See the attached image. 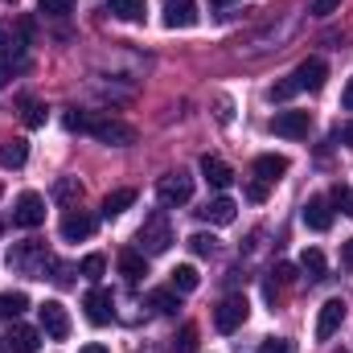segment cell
Returning a JSON list of instances; mask_svg holds the SVG:
<instances>
[{
    "instance_id": "obj_40",
    "label": "cell",
    "mask_w": 353,
    "mask_h": 353,
    "mask_svg": "<svg viewBox=\"0 0 353 353\" xmlns=\"http://www.w3.org/2000/svg\"><path fill=\"white\" fill-rule=\"evenodd\" d=\"M337 8H341V0H312V12L316 17H333Z\"/></svg>"
},
{
    "instance_id": "obj_45",
    "label": "cell",
    "mask_w": 353,
    "mask_h": 353,
    "mask_svg": "<svg viewBox=\"0 0 353 353\" xmlns=\"http://www.w3.org/2000/svg\"><path fill=\"white\" fill-rule=\"evenodd\" d=\"M79 353H107V345H87V350H79Z\"/></svg>"
},
{
    "instance_id": "obj_8",
    "label": "cell",
    "mask_w": 353,
    "mask_h": 353,
    "mask_svg": "<svg viewBox=\"0 0 353 353\" xmlns=\"http://www.w3.org/2000/svg\"><path fill=\"white\" fill-rule=\"evenodd\" d=\"M12 222L17 226H25V230H33V226H41L46 222V201H41V193H21L17 197V210H12Z\"/></svg>"
},
{
    "instance_id": "obj_10",
    "label": "cell",
    "mask_w": 353,
    "mask_h": 353,
    "mask_svg": "<svg viewBox=\"0 0 353 353\" xmlns=\"http://www.w3.org/2000/svg\"><path fill=\"white\" fill-rule=\"evenodd\" d=\"M83 308H87V321H90V325H99V329L115 321V304H111V292H103V288H94V292H87Z\"/></svg>"
},
{
    "instance_id": "obj_25",
    "label": "cell",
    "mask_w": 353,
    "mask_h": 353,
    "mask_svg": "<svg viewBox=\"0 0 353 353\" xmlns=\"http://www.w3.org/2000/svg\"><path fill=\"white\" fill-rule=\"evenodd\" d=\"M300 271H304V275H308V279L316 283V279H325V271H329V263H325V255H321L316 247H308V251L300 255Z\"/></svg>"
},
{
    "instance_id": "obj_34",
    "label": "cell",
    "mask_w": 353,
    "mask_h": 353,
    "mask_svg": "<svg viewBox=\"0 0 353 353\" xmlns=\"http://www.w3.org/2000/svg\"><path fill=\"white\" fill-rule=\"evenodd\" d=\"M54 197H58V201H74V197H83V185L66 176V181H58V185H54Z\"/></svg>"
},
{
    "instance_id": "obj_20",
    "label": "cell",
    "mask_w": 353,
    "mask_h": 353,
    "mask_svg": "<svg viewBox=\"0 0 353 353\" xmlns=\"http://www.w3.org/2000/svg\"><path fill=\"white\" fill-rule=\"evenodd\" d=\"M288 173V157H275V152H263V157H255V176L259 181H279V176Z\"/></svg>"
},
{
    "instance_id": "obj_23",
    "label": "cell",
    "mask_w": 353,
    "mask_h": 353,
    "mask_svg": "<svg viewBox=\"0 0 353 353\" xmlns=\"http://www.w3.org/2000/svg\"><path fill=\"white\" fill-rule=\"evenodd\" d=\"M25 161H29V144H25V140L0 144V169H21Z\"/></svg>"
},
{
    "instance_id": "obj_44",
    "label": "cell",
    "mask_w": 353,
    "mask_h": 353,
    "mask_svg": "<svg viewBox=\"0 0 353 353\" xmlns=\"http://www.w3.org/2000/svg\"><path fill=\"white\" fill-rule=\"evenodd\" d=\"M341 263H345V271H353V239L345 243V255H341Z\"/></svg>"
},
{
    "instance_id": "obj_5",
    "label": "cell",
    "mask_w": 353,
    "mask_h": 353,
    "mask_svg": "<svg viewBox=\"0 0 353 353\" xmlns=\"http://www.w3.org/2000/svg\"><path fill=\"white\" fill-rule=\"evenodd\" d=\"M37 321H41V333H46V337H54V341H66V337H70V312H66V304L46 300V304L37 308Z\"/></svg>"
},
{
    "instance_id": "obj_43",
    "label": "cell",
    "mask_w": 353,
    "mask_h": 353,
    "mask_svg": "<svg viewBox=\"0 0 353 353\" xmlns=\"http://www.w3.org/2000/svg\"><path fill=\"white\" fill-rule=\"evenodd\" d=\"M341 111H353V79L345 83V90H341Z\"/></svg>"
},
{
    "instance_id": "obj_39",
    "label": "cell",
    "mask_w": 353,
    "mask_h": 353,
    "mask_svg": "<svg viewBox=\"0 0 353 353\" xmlns=\"http://www.w3.org/2000/svg\"><path fill=\"white\" fill-rule=\"evenodd\" d=\"M247 201H267V181H247Z\"/></svg>"
},
{
    "instance_id": "obj_15",
    "label": "cell",
    "mask_w": 353,
    "mask_h": 353,
    "mask_svg": "<svg viewBox=\"0 0 353 353\" xmlns=\"http://www.w3.org/2000/svg\"><path fill=\"white\" fill-rule=\"evenodd\" d=\"M165 25H169V29H189V25H197L193 0H165Z\"/></svg>"
},
{
    "instance_id": "obj_41",
    "label": "cell",
    "mask_w": 353,
    "mask_h": 353,
    "mask_svg": "<svg viewBox=\"0 0 353 353\" xmlns=\"http://www.w3.org/2000/svg\"><path fill=\"white\" fill-rule=\"evenodd\" d=\"M218 119H222V123H230V119H234V103H230L226 94L218 99Z\"/></svg>"
},
{
    "instance_id": "obj_14",
    "label": "cell",
    "mask_w": 353,
    "mask_h": 353,
    "mask_svg": "<svg viewBox=\"0 0 353 353\" xmlns=\"http://www.w3.org/2000/svg\"><path fill=\"white\" fill-rule=\"evenodd\" d=\"M300 218H304L308 230H329V226H333V201H329V197H308Z\"/></svg>"
},
{
    "instance_id": "obj_37",
    "label": "cell",
    "mask_w": 353,
    "mask_h": 353,
    "mask_svg": "<svg viewBox=\"0 0 353 353\" xmlns=\"http://www.w3.org/2000/svg\"><path fill=\"white\" fill-rule=\"evenodd\" d=\"M25 123H29V128H41V123H46V107H41L37 99H25Z\"/></svg>"
},
{
    "instance_id": "obj_9",
    "label": "cell",
    "mask_w": 353,
    "mask_h": 353,
    "mask_svg": "<svg viewBox=\"0 0 353 353\" xmlns=\"http://www.w3.org/2000/svg\"><path fill=\"white\" fill-rule=\"evenodd\" d=\"M58 230H62V239H66V243H83V239L94 234V218H90L87 210H66Z\"/></svg>"
},
{
    "instance_id": "obj_13",
    "label": "cell",
    "mask_w": 353,
    "mask_h": 353,
    "mask_svg": "<svg viewBox=\"0 0 353 353\" xmlns=\"http://www.w3.org/2000/svg\"><path fill=\"white\" fill-rule=\"evenodd\" d=\"M234 214H239V205H234L230 197H210V201L197 210V218H201V222H210V226H230V222H234Z\"/></svg>"
},
{
    "instance_id": "obj_19",
    "label": "cell",
    "mask_w": 353,
    "mask_h": 353,
    "mask_svg": "<svg viewBox=\"0 0 353 353\" xmlns=\"http://www.w3.org/2000/svg\"><path fill=\"white\" fill-rule=\"evenodd\" d=\"M4 341H8V350L12 353H37V345H41L37 329H29V325H12V333H8Z\"/></svg>"
},
{
    "instance_id": "obj_16",
    "label": "cell",
    "mask_w": 353,
    "mask_h": 353,
    "mask_svg": "<svg viewBox=\"0 0 353 353\" xmlns=\"http://www.w3.org/2000/svg\"><path fill=\"white\" fill-rule=\"evenodd\" d=\"M201 176H205L214 189H226V185L234 181V169H230L222 157H201Z\"/></svg>"
},
{
    "instance_id": "obj_7",
    "label": "cell",
    "mask_w": 353,
    "mask_h": 353,
    "mask_svg": "<svg viewBox=\"0 0 353 353\" xmlns=\"http://www.w3.org/2000/svg\"><path fill=\"white\" fill-rule=\"evenodd\" d=\"M271 132L283 136V140H304V136L312 132V115H308V111H279V115L271 119Z\"/></svg>"
},
{
    "instance_id": "obj_3",
    "label": "cell",
    "mask_w": 353,
    "mask_h": 353,
    "mask_svg": "<svg viewBox=\"0 0 353 353\" xmlns=\"http://www.w3.org/2000/svg\"><path fill=\"white\" fill-rule=\"evenodd\" d=\"M136 243H140V255H165V251L173 247V226H169V214H165V210H152V214L144 218V226H140Z\"/></svg>"
},
{
    "instance_id": "obj_31",
    "label": "cell",
    "mask_w": 353,
    "mask_h": 353,
    "mask_svg": "<svg viewBox=\"0 0 353 353\" xmlns=\"http://www.w3.org/2000/svg\"><path fill=\"white\" fill-rule=\"evenodd\" d=\"M79 271H83V279H90V283H94V279H103V271H107V259H103V255H87Z\"/></svg>"
},
{
    "instance_id": "obj_6",
    "label": "cell",
    "mask_w": 353,
    "mask_h": 353,
    "mask_svg": "<svg viewBox=\"0 0 353 353\" xmlns=\"http://www.w3.org/2000/svg\"><path fill=\"white\" fill-rule=\"evenodd\" d=\"M157 197H161V205H185L189 197H193V176L189 173H169L161 176V185H157Z\"/></svg>"
},
{
    "instance_id": "obj_47",
    "label": "cell",
    "mask_w": 353,
    "mask_h": 353,
    "mask_svg": "<svg viewBox=\"0 0 353 353\" xmlns=\"http://www.w3.org/2000/svg\"><path fill=\"white\" fill-rule=\"evenodd\" d=\"M4 4H17V0H4Z\"/></svg>"
},
{
    "instance_id": "obj_29",
    "label": "cell",
    "mask_w": 353,
    "mask_h": 353,
    "mask_svg": "<svg viewBox=\"0 0 353 353\" xmlns=\"http://www.w3.org/2000/svg\"><path fill=\"white\" fill-rule=\"evenodd\" d=\"M296 279V267L292 263H279L271 271V283H267V300H275V288H283V283H292Z\"/></svg>"
},
{
    "instance_id": "obj_24",
    "label": "cell",
    "mask_w": 353,
    "mask_h": 353,
    "mask_svg": "<svg viewBox=\"0 0 353 353\" xmlns=\"http://www.w3.org/2000/svg\"><path fill=\"white\" fill-rule=\"evenodd\" d=\"M25 308H29L25 292H0V321H17Z\"/></svg>"
},
{
    "instance_id": "obj_32",
    "label": "cell",
    "mask_w": 353,
    "mask_h": 353,
    "mask_svg": "<svg viewBox=\"0 0 353 353\" xmlns=\"http://www.w3.org/2000/svg\"><path fill=\"white\" fill-rule=\"evenodd\" d=\"M173 350H176V353H197V329H193V325H185V329L176 333Z\"/></svg>"
},
{
    "instance_id": "obj_21",
    "label": "cell",
    "mask_w": 353,
    "mask_h": 353,
    "mask_svg": "<svg viewBox=\"0 0 353 353\" xmlns=\"http://www.w3.org/2000/svg\"><path fill=\"white\" fill-rule=\"evenodd\" d=\"M107 8H111V17H119V21H144V12H148V0H107Z\"/></svg>"
},
{
    "instance_id": "obj_22",
    "label": "cell",
    "mask_w": 353,
    "mask_h": 353,
    "mask_svg": "<svg viewBox=\"0 0 353 353\" xmlns=\"http://www.w3.org/2000/svg\"><path fill=\"white\" fill-rule=\"evenodd\" d=\"M132 201H136V189H111V193L103 197V218H119Z\"/></svg>"
},
{
    "instance_id": "obj_28",
    "label": "cell",
    "mask_w": 353,
    "mask_h": 353,
    "mask_svg": "<svg viewBox=\"0 0 353 353\" xmlns=\"http://www.w3.org/2000/svg\"><path fill=\"white\" fill-rule=\"evenodd\" d=\"M37 12L54 17V21H66L74 12V0H37Z\"/></svg>"
},
{
    "instance_id": "obj_27",
    "label": "cell",
    "mask_w": 353,
    "mask_h": 353,
    "mask_svg": "<svg viewBox=\"0 0 353 353\" xmlns=\"http://www.w3.org/2000/svg\"><path fill=\"white\" fill-rule=\"evenodd\" d=\"M197 283H201V275H197V267L193 263L173 267V292H193Z\"/></svg>"
},
{
    "instance_id": "obj_1",
    "label": "cell",
    "mask_w": 353,
    "mask_h": 353,
    "mask_svg": "<svg viewBox=\"0 0 353 353\" xmlns=\"http://www.w3.org/2000/svg\"><path fill=\"white\" fill-rule=\"evenodd\" d=\"M62 123H66V132H87V136L111 144V148H123V144L136 140V128L132 123H123L115 115H103V111H66Z\"/></svg>"
},
{
    "instance_id": "obj_17",
    "label": "cell",
    "mask_w": 353,
    "mask_h": 353,
    "mask_svg": "<svg viewBox=\"0 0 353 353\" xmlns=\"http://www.w3.org/2000/svg\"><path fill=\"white\" fill-rule=\"evenodd\" d=\"M25 46H29V37H25L17 25H12V29H8V25H0V54H4V58L25 62Z\"/></svg>"
},
{
    "instance_id": "obj_38",
    "label": "cell",
    "mask_w": 353,
    "mask_h": 353,
    "mask_svg": "<svg viewBox=\"0 0 353 353\" xmlns=\"http://www.w3.org/2000/svg\"><path fill=\"white\" fill-rule=\"evenodd\" d=\"M259 353H296V341H288V337H271L259 345Z\"/></svg>"
},
{
    "instance_id": "obj_33",
    "label": "cell",
    "mask_w": 353,
    "mask_h": 353,
    "mask_svg": "<svg viewBox=\"0 0 353 353\" xmlns=\"http://www.w3.org/2000/svg\"><path fill=\"white\" fill-rule=\"evenodd\" d=\"M329 201H333L341 214H350V218H353V189H350V185H337V189L329 193Z\"/></svg>"
},
{
    "instance_id": "obj_18",
    "label": "cell",
    "mask_w": 353,
    "mask_h": 353,
    "mask_svg": "<svg viewBox=\"0 0 353 353\" xmlns=\"http://www.w3.org/2000/svg\"><path fill=\"white\" fill-rule=\"evenodd\" d=\"M119 275H123L128 283H140V279L148 275V255H140V251H119Z\"/></svg>"
},
{
    "instance_id": "obj_36",
    "label": "cell",
    "mask_w": 353,
    "mask_h": 353,
    "mask_svg": "<svg viewBox=\"0 0 353 353\" xmlns=\"http://www.w3.org/2000/svg\"><path fill=\"white\" fill-rule=\"evenodd\" d=\"M296 90H300V87H296V79H283V83H275V87L267 90V99H271V103H288Z\"/></svg>"
},
{
    "instance_id": "obj_11",
    "label": "cell",
    "mask_w": 353,
    "mask_h": 353,
    "mask_svg": "<svg viewBox=\"0 0 353 353\" xmlns=\"http://www.w3.org/2000/svg\"><path fill=\"white\" fill-rule=\"evenodd\" d=\"M296 87L300 90H321L325 87V79H329V66H325V58H304L300 66H296Z\"/></svg>"
},
{
    "instance_id": "obj_35",
    "label": "cell",
    "mask_w": 353,
    "mask_h": 353,
    "mask_svg": "<svg viewBox=\"0 0 353 353\" xmlns=\"http://www.w3.org/2000/svg\"><path fill=\"white\" fill-rule=\"evenodd\" d=\"M189 251H193V255H214V251H218V239H214V234H193V239H189Z\"/></svg>"
},
{
    "instance_id": "obj_46",
    "label": "cell",
    "mask_w": 353,
    "mask_h": 353,
    "mask_svg": "<svg viewBox=\"0 0 353 353\" xmlns=\"http://www.w3.org/2000/svg\"><path fill=\"white\" fill-rule=\"evenodd\" d=\"M210 4H214V8H222V4H230V0H210Z\"/></svg>"
},
{
    "instance_id": "obj_30",
    "label": "cell",
    "mask_w": 353,
    "mask_h": 353,
    "mask_svg": "<svg viewBox=\"0 0 353 353\" xmlns=\"http://www.w3.org/2000/svg\"><path fill=\"white\" fill-rule=\"evenodd\" d=\"M46 279H54L58 288H70V283H74V267H70V263H58V259H54V263H50V275H46Z\"/></svg>"
},
{
    "instance_id": "obj_12",
    "label": "cell",
    "mask_w": 353,
    "mask_h": 353,
    "mask_svg": "<svg viewBox=\"0 0 353 353\" xmlns=\"http://www.w3.org/2000/svg\"><path fill=\"white\" fill-rule=\"evenodd\" d=\"M345 321V300H325L321 304V316H316V341H329Z\"/></svg>"
},
{
    "instance_id": "obj_48",
    "label": "cell",
    "mask_w": 353,
    "mask_h": 353,
    "mask_svg": "<svg viewBox=\"0 0 353 353\" xmlns=\"http://www.w3.org/2000/svg\"><path fill=\"white\" fill-rule=\"evenodd\" d=\"M0 353H4V345H0Z\"/></svg>"
},
{
    "instance_id": "obj_42",
    "label": "cell",
    "mask_w": 353,
    "mask_h": 353,
    "mask_svg": "<svg viewBox=\"0 0 353 353\" xmlns=\"http://www.w3.org/2000/svg\"><path fill=\"white\" fill-rule=\"evenodd\" d=\"M333 144H353V123H341V128L333 132Z\"/></svg>"
},
{
    "instance_id": "obj_2",
    "label": "cell",
    "mask_w": 353,
    "mask_h": 353,
    "mask_svg": "<svg viewBox=\"0 0 353 353\" xmlns=\"http://www.w3.org/2000/svg\"><path fill=\"white\" fill-rule=\"evenodd\" d=\"M50 263H54V255L46 251V243H17L12 251H8V271H17V275H25V279H46L50 275Z\"/></svg>"
},
{
    "instance_id": "obj_4",
    "label": "cell",
    "mask_w": 353,
    "mask_h": 353,
    "mask_svg": "<svg viewBox=\"0 0 353 353\" xmlns=\"http://www.w3.org/2000/svg\"><path fill=\"white\" fill-rule=\"evenodd\" d=\"M247 312H251V304H247V296H226L218 308H214V329L218 333H234V329H243L247 325Z\"/></svg>"
},
{
    "instance_id": "obj_26",
    "label": "cell",
    "mask_w": 353,
    "mask_h": 353,
    "mask_svg": "<svg viewBox=\"0 0 353 353\" xmlns=\"http://www.w3.org/2000/svg\"><path fill=\"white\" fill-rule=\"evenodd\" d=\"M148 304H152L161 316H173L176 308H181V300H176L173 288H157V292H148Z\"/></svg>"
}]
</instances>
